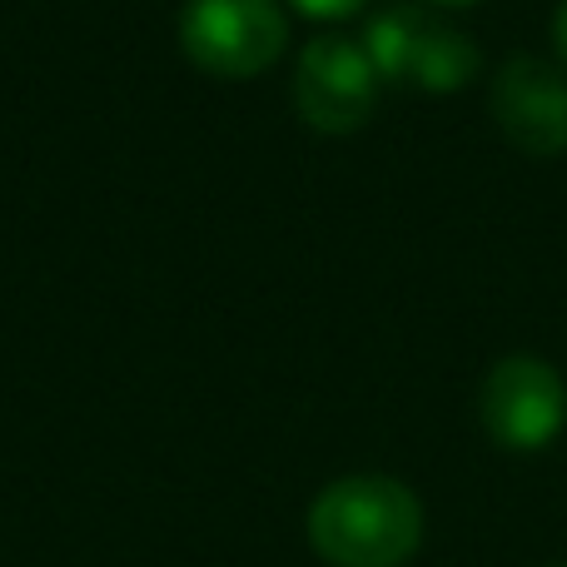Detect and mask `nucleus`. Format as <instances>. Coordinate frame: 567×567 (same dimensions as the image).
<instances>
[{"mask_svg": "<svg viewBox=\"0 0 567 567\" xmlns=\"http://www.w3.org/2000/svg\"><path fill=\"white\" fill-rule=\"evenodd\" d=\"M553 45H558L563 65H567V0L558 6V16H553Z\"/></svg>", "mask_w": 567, "mask_h": 567, "instance_id": "8", "label": "nucleus"}, {"mask_svg": "<svg viewBox=\"0 0 567 567\" xmlns=\"http://www.w3.org/2000/svg\"><path fill=\"white\" fill-rule=\"evenodd\" d=\"M439 6H473V0H439Z\"/></svg>", "mask_w": 567, "mask_h": 567, "instance_id": "9", "label": "nucleus"}, {"mask_svg": "<svg viewBox=\"0 0 567 567\" xmlns=\"http://www.w3.org/2000/svg\"><path fill=\"white\" fill-rule=\"evenodd\" d=\"M293 105L303 125L323 135H353L369 125L379 105V70H373L363 40L349 35H313L293 70Z\"/></svg>", "mask_w": 567, "mask_h": 567, "instance_id": "5", "label": "nucleus"}, {"mask_svg": "<svg viewBox=\"0 0 567 567\" xmlns=\"http://www.w3.org/2000/svg\"><path fill=\"white\" fill-rule=\"evenodd\" d=\"M548 567H567V563H548Z\"/></svg>", "mask_w": 567, "mask_h": 567, "instance_id": "10", "label": "nucleus"}, {"mask_svg": "<svg viewBox=\"0 0 567 567\" xmlns=\"http://www.w3.org/2000/svg\"><path fill=\"white\" fill-rule=\"evenodd\" d=\"M289 20L275 0H185L179 50L215 80H255L284 55Z\"/></svg>", "mask_w": 567, "mask_h": 567, "instance_id": "2", "label": "nucleus"}, {"mask_svg": "<svg viewBox=\"0 0 567 567\" xmlns=\"http://www.w3.org/2000/svg\"><path fill=\"white\" fill-rule=\"evenodd\" d=\"M363 50L379 80L419 85L433 95L463 90L478 75V45L423 6H389L383 16H373V25L363 30Z\"/></svg>", "mask_w": 567, "mask_h": 567, "instance_id": "3", "label": "nucleus"}, {"mask_svg": "<svg viewBox=\"0 0 567 567\" xmlns=\"http://www.w3.org/2000/svg\"><path fill=\"white\" fill-rule=\"evenodd\" d=\"M309 543L329 567H403L423 543V503L399 478L353 473L309 503Z\"/></svg>", "mask_w": 567, "mask_h": 567, "instance_id": "1", "label": "nucleus"}, {"mask_svg": "<svg viewBox=\"0 0 567 567\" xmlns=\"http://www.w3.org/2000/svg\"><path fill=\"white\" fill-rule=\"evenodd\" d=\"M289 6L313 20H343V16H353V10H363L369 0H289Z\"/></svg>", "mask_w": 567, "mask_h": 567, "instance_id": "7", "label": "nucleus"}, {"mask_svg": "<svg viewBox=\"0 0 567 567\" xmlns=\"http://www.w3.org/2000/svg\"><path fill=\"white\" fill-rule=\"evenodd\" d=\"M488 110L513 150L553 159L567 150V75L538 55H508L493 75Z\"/></svg>", "mask_w": 567, "mask_h": 567, "instance_id": "6", "label": "nucleus"}, {"mask_svg": "<svg viewBox=\"0 0 567 567\" xmlns=\"http://www.w3.org/2000/svg\"><path fill=\"white\" fill-rule=\"evenodd\" d=\"M478 419L503 449H548L567 423V383L553 363L533 353H508L488 369L478 389Z\"/></svg>", "mask_w": 567, "mask_h": 567, "instance_id": "4", "label": "nucleus"}]
</instances>
